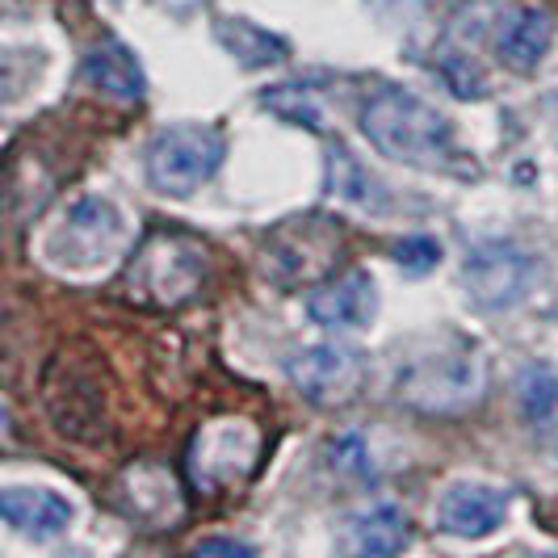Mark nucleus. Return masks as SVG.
<instances>
[{
  "instance_id": "2",
  "label": "nucleus",
  "mask_w": 558,
  "mask_h": 558,
  "mask_svg": "<svg viewBox=\"0 0 558 558\" xmlns=\"http://www.w3.org/2000/svg\"><path fill=\"white\" fill-rule=\"evenodd\" d=\"M227 156V140L210 122H177L147 143V185L156 194L190 197L202 190Z\"/></svg>"
},
{
  "instance_id": "8",
  "label": "nucleus",
  "mask_w": 558,
  "mask_h": 558,
  "mask_svg": "<svg viewBox=\"0 0 558 558\" xmlns=\"http://www.w3.org/2000/svg\"><path fill=\"white\" fill-rule=\"evenodd\" d=\"M252 458H256V433L244 420H219L215 428H206L194 446V475L202 487H227L235 478L248 475Z\"/></svg>"
},
{
  "instance_id": "19",
  "label": "nucleus",
  "mask_w": 558,
  "mask_h": 558,
  "mask_svg": "<svg viewBox=\"0 0 558 558\" xmlns=\"http://www.w3.org/2000/svg\"><path fill=\"white\" fill-rule=\"evenodd\" d=\"M374 4H403V9H420V4H433V0H374Z\"/></svg>"
},
{
  "instance_id": "9",
  "label": "nucleus",
  "mask_w": 558,
  "mask_h": 558,
  "mask_svg": "<svg viewBox=\"0 0 558 558\" xmlns=\"http://www.w3.org/2000/svg\"><path fill=\"white\" fill-rule=\"evenodd\" d=\"M504 517H508V492L492 483H453L437 504V525L449 537H466V542L496 533Z\"/></svg>"
},
{
  "instance_id": "7",
  "label": "nucleus",
  "mask_w": 558,
  "mask_h": 558,
  "mask_svg": "<svg viewBox=\"0 0 558 558\" xmlns=\"http://www.w3.org/2000/svg\"><path fill=\"white\" fill-rule=\"evenodd\" d=\"M311 324L328 328V332H357L378 315V290L365 269H344L336 278L319 281L307 294Z\"/></svg>"
},
{
  "instance_id": "1",
  "label": "nucleus",
  "mask_w": 558,
  "mask_h": 558,
  "mask_svg": "<svg viewBox=\"0 0 558 558\" xmlns=\"http://www.w3.org/2000/svg\"><path fill=\"white\" fill-rule=\"evenodd\" d=\"M362 131L374 143V151L408 168L446 172L458 165L453 122L437 106L416 97L412 88H378L374 97H365Z\"/></svg>"
},
{
  "instance_id": "11",
  "label": "nucleus",
  "mask_w": 558,
  "mask_h": 558,
  "mask_svg": "<svg viewBox=\"0 0 558 558\" xmlns=\"http://www.w3.org/2000/svg\"><path fill=\"white\" fill-rule=\"evenodd\" d=\"M550 13L537 9V4H517L508 17L500 22V34H496V51L500 59L512 68V72H533L542 56L550 51Z\"/></svg>"
},
{
  "instance_id": "6",
  "label": "nucleus",
  "mask_w": 558,
  "mask_h": 558,
  "mask_svg": "<svg viewBox=\"0 0 558 558\" xmlns=\"http://www.w3.org/2000/svg\"><path fill=\"white\" fill-rule=\"evenodd\" d=\"M122 240V215L118 206L106 202V197H81L68 215H63V227L51 240V252L56 260L72 265V269H88L97 260H106Z\"/></svg>"
},
{
  "instance_id": "10",
  "label": "nucleus",
  "mask_w": 558,
  "mask_h": 558,
  "mask_svg": "<svg viewBox=\"0 0 558 558\" xmlns=\"http://www.w3.org/2000/svg\"><path fill=\"white\" fill-rule=\"evenodd\" d=\"M0 517H4V525L13 533L47 542V537L68 533L76 512H72V504L63 500L59 492H47V487H4Z\"/></svg>"
},
{
  "instance_id": "16",
  "label": "nucleus",
  "mask_w": 558,
  "mask_h": 558,
  "mask_svg": "<svg viewBox=\"0 0 558 558\" xmlns=\"http://www.w3.org/2000/svg\"><path fill=\"white\" fill-rule=\"evenodd\" d=\"M395 260H399L408 274H428V269H437V260H441V244L428 240V235H412V240L395 244Z\"/></svg>"
},
{
  "instance_id": "14",
  "label": "nucleus",
  "mask_w": 558,
  "mask_h": 558,
  "mask_svg": "<svg viewBox=\"0 0 558 558\" xmlns=\"http://www.w3.org/2000/svg\"><path fill=\"white\" fill-rule=\"evenodd\" d=\"M517 399H521L525 420H533V424L555 420L558 416V369L555 365H530V369L521 374Z\"/></svg>"
},
{
  "instance_id": "13",
  "label": "nucleus",
  "mask_w": 558,
  "mask_h": 558,
  "mask_svg": "<svg viewBox=\"0 0 558 558\" xmlns=\"http://www.w3.org/2000/svg\"><path fill=\"white\" fill-rule=\"evenodd\" d=\"M84 81L93 84L97 93H106V97H118V101H140L147 93L140 59L131 56V47H122V43L93 47L84 56Z\"/></svg>"
},
{
  "instance_id": "18",
  "label": "nucleus",
  "mask_w": 558,
  "mask_h": 558,
  "mask_svg": "<svg viewBox=\"0 0 558 558\" xmlns=\"http://www.w3.org/2000/svg\"><path fill=\"white\" fill-rule=\"evenodd\" d=\"M210 550H227V555H252V546H244V542H231V537H206V542H197V555H210Z\"/></svg>"
},
{
  "instance_id": "12",
  "label": "nucleus",
  "mask_w": 558,
  "mask_h": 558,
  "mask_svg": "<svg viewBox=\"0 0 558 558\" xmlns=\"http://www.w3.org/2000/svg\"><path fill=\"white\" fill-rule=\"evenodd\" d=\"M344 546L353 555H399L403 546H412V521L403 508L395 504H374L362 508L357 517H349L344 525Z\"/></svg>"
},
{
  "instance_id": "3",
  "label": "nucleus",
  "mask_w": 558,
  "mask_h": 558,
  "mask_svg": "<svg viewBox=\"0 0 558 558\" xmlns=\"http://www.w3.org/2000/svg\"><path fill=\"white\" fill-rule=\"evenodd\" d=\"M533 260L512 240H483L462 260V286L466 299L483 311L517 307L530 294Z\"/></svg>"
},
{
  "instance_id": "17",
  "label": "nucleus",
  "mask_w": 558,
  "mask_h": 558,
  "mask_svg": "<svg viewBox=\"0 0 558 558\" xmlns=\"http://www.w3.org/2000/svg\"><path fill=\"white\" fill-rule=\"evenodd\" d=\"M332 462L340 466V471H357V475H365L369 471V462H365V449L357 437H340V441H332Z\"/></svg>"
},
{
  "instance_id": "4",
  "label": "nucleus",
  "mask_w": 558,
  "mask_h": 558,
  "mask_svg": "<svg viewBox=\"0 0 558 558\" xmlns=\"http://www.w3.org/2000/svg\"><path fill=\"white\" fill-rule=\"evenodd\" d=\"M286 378L294 383V391L319 403V408H332L353 399L365 378V357L353 344H340V340H319V344H303L286 357Z\"/></svg>"
},
{
  "instance_id": "5",
  "label": "nucleus",
  "mask_w": 558,
  "mask_h": 558,
  "mask_svg": "<svg viewBox=\"0 0 558 558\" xmlns=\"http://www.w3.org/2000/svg\"><path fill=\"white\" fill-rule=\"evenodd\" d=\"M399 395L420 408H458L478 395V362L471 349L458 353H428L403 369Z\"/></svg>"
},
{
  "instance_id": "15",
  "label": "nucleus",
  "mask_w": 558,
  "mask_h": 558,
  "mask_svg": "<svg viewBox=\"0 0 558 558\" xmlns=\"http://www.w3.org/2000/svg\"><path fill=\"white\" fill-rule=\"evenodd\" d=\"M219 38H223L227 47H231V56H240L248 68H265V63H278L281 59V43L278 38H269L265 29H256L252 22H223L219 26Z\"/></svg>"
}]
</instances>
